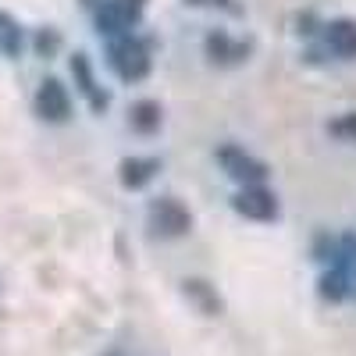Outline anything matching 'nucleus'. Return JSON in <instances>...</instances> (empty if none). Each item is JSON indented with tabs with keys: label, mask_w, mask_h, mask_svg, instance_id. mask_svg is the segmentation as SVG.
I'll list each match as a JSON object with an SVG mask.
<instances>
[{
	"label": "nucleus",
	"mask_w": 356,
	"mask_h": 356,
	"mask_svg": "<svg viewBox=\"0 0 356 356\" xmlns=\"http://www.w3.org/2000/svg\"><path fill=\"white\" fill-rule=\"evenodd\" d=\"M72 75H75L79 93L89 100V107H93L97 114H104V111L111 107V93H107V89L97 82L93 65H89V57H86V54H75V57H72Z\"/></svg>",
	"instance_id": "0eeeda50"
},
{
	"label": "nucleus",
	"mask_w": 356,
	"mask_h": 356,
	"mask_svg": "<svg viewBox=\"0 0 356 356\" xmlns=\"http://www.w3.org/2000/svg\"><path fill=\"white\" fill-rule=\"evenodd\" d=\"M36 114L43 118V122L50 125H65L68 118H72V97H68V89L61 79H43L40 89H36V100H33Z\"/></svg>",
	"instance_id": "20e7f679"
},
{
	"label": "nucleus",
	"mask_w": 356,
	"mask_h": 356,
	"mask_svg": "<svg viewBox=\"0 0 356 356\" xmlns=\"http://www.w3.org/2000/svg\"><path fill=\"white\" fill-rule=\"evenodd\" d=\"M353 271H356L353 264H346L342 257H335V267L321 275V289H317L321 300H332V303L346 300V296H349V282H353Z\"/></svg>",
	"instance_id": "9b49d317"
},
{
	"label": "nucleus",
	"mask_w": 356,
	"mask_h": 356,
	"mask_svg": "<svg viewBox=\"0 0 356 356\" xmlns=\"http://www.w3.org/2000/svg\"><path fill=\"white\" fill-rule=\"evenodd\" d=\"M235 214H243L250 221H275L278 218V196L267 186H243L232 200Z\"/></svg>",
	"instance_id": "39448f33"
},
{
	"label": "nucleus",
	"mask_w": 356,
	"mask_h": 356,
	"mask_svg": "<svg viewBox=\"0 0 356 356\" xmlns=\"http://www.w3.org/2000/svg\"><path fill=\"white\" fill-rule=\"evenodd\" d=\"M193 8H232V0H186Z\"/></svg>",
	"instance_id": "f3484780"
},
{
	"label": "nucleus",
	"mask_w": 356,
	"mask_h": 356,
	"mask_svg": "<svg viewBox=\"0 0 356 356\" xmlns=\"http://www.w3.org/2000/svg\"><path fill=\"white\" fill-rule=\"evenodd\" d=\"M328 132H332V136H339V139H349V143H356V111L342 114L339 122H332V125H328Z\"/></svg>",
	"instance_id": "4468645a"
},
{
	"label": "nucleus",
	"mask_w": 356,
	"mask_h": 356,
	"mask_svg": "<svg viewBox=\"0 0 356 356\" xmlns=\"http://www.w3.org/2000/svg\"><path fill=\"white\" fill-rule=\"evenodd\" d=\"M0 54H8V57H18L22 54V29L4 11H0Z\"/></svg>",
	"instance_id": "ddd939ff"
},
{
	"label": "nucleus",
	"mask_w": 356,
	"mask_h": 356,
	"mask_svg": "<svg viewBox=\"0 0 356 356\" xmlns=\"http://www.w3.org/2000/svg\"><path fill=\"white\" fill-rule=\"evenodd\" d=\"M186 292H193L200 303H207V307H211V310L218 314V307H221V303H218V300H211V289H207V282H196V278H193V282H186Z\"/></svg>",
	"instance_id": "2eb2a0df"
},
{
	"label": "nucleus",
	"mask_w": 356,
	"mask_h": 356,
	"mask_svg": "<svg viewBox=\"0 0 356 356\" xmlns=\"http://www.w3.org/2000/svg\"><path fill=\"white\" fill-rule=\"evenodd\" d=\"M57 43H61V36H57L54 29H47V33H40V36H36V50H40V54H54V50H57Z\"/></svg>",
	"instance_id": "dca6fc26"
},
{
	"label": "nucleus",
	"mask_w": 356,
	"mask_h": 356,
	"mask_svg": "<svg viewBox=\"0 0 356 356\" xmlns=\"http://www.w3.org/2000/svg\"><path fill=\"white\" fill-rule=\"evenodd\" d=\"M203 54H207V61L211 65H221V68H228V65H243L246 57H250V43H243V40H235V36H228V33H211L203 40Z\"/></svg>",
	"instance_id": "423d86ee"
},
{
	"label": "nucleus",
	"mask_w": 356,
	"mask_h": 356,
	"mask_svg": "<svg viewBox=\"0 0 356 356\" xmlns=\"http://www.w3.org/2000/svg\"><path fill=\"white\" fill-rule=\"evenodd\" d=\"M118 4H125L129 11H136V15H143V8H146V0H118Z\"/></svg>",
	"instance_id": "a211bd4d"
},
{
	"label": "nucleus",
	"mask_w": 356,
	"mask_h": 356,
	"mask_svg": "<svg viewBox=\"0 0 356 356\" xmlns=\"http://www.w3.org/2000/svg\"><path fill=\"white\" fill-rule=\"evenodd\" d=\"M146 228H150V235H157V239H182L193 228V214L182 200L161 196V200L150 203V211H146Z\"/></svg>",
	"instance_id": "f03ea898"
},
{
	"label": "nucleus",
	"mask_w": 356,
	"mask_h": 356,
	"mask_svg": "<svg viewBox=\"0 0 356 356\" xmlns=\"http://www.w3.org/2000/svg\"><path fill=\"white\" fill-rule=\"evenodd\" d=\"M218 161H221L225 175L235 178L239 186H264L267 175H271L264 161H257L253 154H246L243 146H235V143H225V146H221V150H218Z\"/></svg>",
	"instance_id": "7ed1b4c3"
},
{
	"label": "nucleus",
	"mask_w": 356,
	"mask_h": 356,
	"mask_svg": "<svg viewBox=\"0 0 356 356\" xmlns=\"http://www.w3.org/2000/svg\"><path fill=\"white\" fill-rule=\"evenodd\" d=\"M139 22L136 11H129L125 4H118V0H104L97 8V33L107 36V40H122L129 36V29Z\"/></svg>",
	"instance_id": "6e6552de"
},
{
	"label": "nucleus",
	"mask_w": 356,
	"mask_h": 356,
	"mask_svg": "<svg viewBox=\"0 0 356 356\" xmlns=\"http://www.w3.org/2000/svg\"><path fill=\"white\" fill-rule=\"evenodd\" d=\"M107 61L114 68V75L122 82H143L154 68V57H150V47H146L139 36H122V40H111L107 47Z\"/></svg>",
	"instance_id": "f257e3e1"
},
{
	"label": "nucleus",
	"mask_w": 356,
	"mask_h": 356,
	"mask_svg": "<svg viewBox=\"0 0 356 356\" xmlns=\"http://www.w3.org/2000/svg\"><path fill=\"white\" fill-rule=\"evenodd\" d=\"M324 47L339 61H356V22L353 18H332L324 25Z\"/></svg>",
	"instance_id": "1a4fd4ad"
},
{
	"label": "nucleus",
	"mask_w": 356,
	"mask_h": 356,
	"mask_svg": "<svg viewBox=\"0 0 356 356\" xmlns=\"http://www.w3.org/2000/svg\"><path fill=\"white\" fill-rule=\"evenodd\" d=\"M161 171V157H125L118 164V178L125 189H146Z\"/></svg>",
	"instance_id": "9d476101"
},
{
	"label": "nucleus",
	"mask_w": 356,
	"mask_h": 356,
	"mask_svg": "<svg viewBox=\"0 0 356 356\" xmlns=\"http://www.w3.org/2000/svg\"><path fill=\"white\" fill-rule=\"evenodd\" d=\"M129 125L139 132V136H154L161 125H164V111L157 100H136L129 107Z\"/></svg>",
	"instance_id": "f8f14e48"
}]
</instances>
